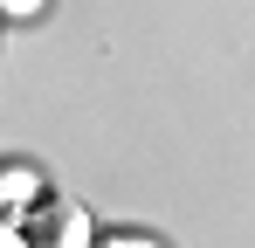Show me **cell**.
Wrapping results in <instances>:
<instances>
[{"mask_svg":"<svg viewBox=\"0 0 255 248\" xmlns=\"http://www.w3.org/2000/svg\"><path fill=\"white\" fill-rule=\"evenodd\" d=\"M0 248H28V242H21V228H14V221H0Z\"/></svg>","mask_w":255,"mask_h":248,"instance_id":"5","label":"cell"},{"mask_svg":"<svg viewBox=\"0 0 255 248\" xmlns=\"http://www.w3.org/2000/svg\"><path fill=\"white\" fill-rule=\"evenodd\" d=\"M42 0H0V21H35Z\"/></svg>","mask_w":255,"mask_h":248,"instance_id":"4","label":"cell"},{"mask_svg":"<svg viewBox=\"0 0 255 248\" xmlns=\"http://www.w3.org/2000/svg\"><path fill=\"white\" fill-rule=\"evenodd\" d=\"M90 248H159V242L138 235V228H118V235H90Z\"/></svg>","mask_w":255,"mask_h":248,"instance_id":"3","label":"cell"},{"mask_svg":"<svg viewBox=\"0 0 255 248\" xmlns=\"http://www.w3.org/2000/svg\"><path fill=\"white\" fill-rule=\"evenodd\" d=\"M35 193H42L35 165H0V221H21L35 207Z\"/></svg>","mask_w":255,"mask_h":248,"instance_id":"2","label":"cell"},{"mask_svg":"<svg viewBox=\"0 0 255 248\" xmlns=\"http://www.w3.org/2000/svg\"><path fill=\"white\" fill-rule=\"evenodd\" d=\"M14 228H21L28 248H90V235H97V228H90V207L69 200V193H48V186L35 193V207H28Z\"/></svg>","mask_w":255,"mask_h":248,"instance_id":"1","label":"cell"}]
</instances>
